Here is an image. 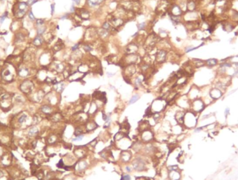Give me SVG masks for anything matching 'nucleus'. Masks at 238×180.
Wrapping results in <instances>:
<instances>
[{"instance_id":"f257e3e1","label":"nucleus","mask_w":238,"mask_h":180,"mask_svg":"<svg viewBox=\"0 0 238 180\" xmlns=\"http://www.w3.org/2000/svg\"><path fill=\"white\" fill-rule=\"evenodd\" d=\"M196 113L189 110L185 112L184 118V125L187 128H193L197 125L198 123V117Z\"/></svg>"},{"instance_id":"f03ea898","label":"nucleus","mask_w":238,"mask_h":180,"mask_svg":"<svg viewBox=\"0 0 238 180\" xmlns=\"http://www.w3.org/2000/svg\"><path fill=\"white\" fill-rule=\"evenodd\" d=\"M206 107L207 106L205 104L203 100L201 98H199L191 101V107L189 110L192 111L196 114H199L204 110Z\"/></svg>"},{"instance_id":"7ed1b4c3","label":"nucleus","mask_w":238,"mask_h":180,"mask_svg":"<svg viewBox=\"0 0 238 180\" xmlns=\"http://www.w3.org/2000/svg\"><path fill=\"white\" fill-rule=\"evenodd\" d=\"M115 148L121 149L123 150H127L132 146V142L131 139L128 137V135H126L122 139L118 140L117 142H115Z\"/></svg>"},{"instance_id":"20e7f679","label":"nucleus","mask_w":238,"mask_h":180,"mask_svg":"<svg viewBox=\"0 0 238 180\" xmlns=\"http://www.w3.org/2000/svg\"><path fill=\"white\" fill-rule=\"evenodd\" d=\"M147 161L142 158H136L132 162L133 168L138 172H142L147 169Z\"/></svg>"},{"instance_id":"39448f33","label":"nucleus","mask_w":238,"mask_h":180,"mask_svg":"<svg viewBox=\"0 0 238 180\" xmlns=\"http://www.w3.org/2000/svg\"><path fill=\"white\" fill-rule=\"evenodd\" d=\"M138 60V54H126L124 58L120 61L122 65L124 67L131 65H135Z\"/></svg>"},{"instance_id":"423d86ee","label":"nucleus","mask_w":238,"mask_h":180,"mask_svg":"<svg viewBox=\"0 0 238 180\" xmlns=\"http://www.w3.org/2000/svg\"><path fill=\"white\" fill-rule=\"evenodd\" d=\"M88 167H89V163H87L85 158L80 159L74 165V171H75L77 174L80 175L83 173Z\"/></svg>"},{"instance_id":"0eeeda50","label":"nucleus","mask_w":238,"mask_h":180,"mask_svg":"<svg viewBox=\"0 0 238 180\" xmlns=\"http://www.w3.org/2000/svg\"><path fill=\"white\" fill-rule=\"evenodd\" d=\"M159 36L155 34V33H151L149 34L148 36H147V38L145 39V46L146 47V48H152L155 46V45L156 44V43L159 41Z\"/></svg>"},{"instance_id":"6e6552de","label":"nucleus","mask_w":238,"mask_h":180,"mask_svg":"<svg viewBox=\"0 0 238 180\" xmlns=\"http://www.w3.org/2000/svg\"><path fill=\"white\" fill-rule=\"evenodd\" d=\"M87 151L88 148L87 147V146H78L74 148L73 155L78 160H80L86 158Z\"/></svg>"},{"instance_id":"1a4fd4ad","label":"nucleus","mask_w":238,"mask_h":180,"mask_svg":"<svg viewBox=\"0 0 238 180\" xmlns=\"http://www.w3.org/2000/svg\"><path fill=\"white\" fill-rule=\"evenodd\" d=\"M223 93L224 92H223L221 90H220L219 88L215 86L209 88V96L213 101H215V100H217L221 98L223 95Z\"/></svg>"},{"instance_id":"9d476101","label":"nucleus","mask_w":238,"mask_h":180,"mask_svg":"<svg viewBox=\"0 0 238 180\" xmlns=\"http://www.w3.org/2000/svg\"><path fill=\"white\" fill-rule=\"evenodd\" d=\"M141 142L143 143H149L154 139V133L149 129L140 133Z\"/></svg>"},{"instance_id":"9b49d317","label":"nucleus","mask_w":238,"mask_h":180,"mask_svg":"<svg viewBox=\"0 0 238 180\" xmlns=\"http://www.w3.org/2000/svg\"><path fill=\"white\" fill-rule=\"evenodd\" d=\"M221 25V27H222V30L226 32H233L235 27L237 26L235 24H234L233 23H232L231 20H229L228 19H226V20H221L220 22Z\"/></svg>"},{"instance_id":"f8f14e48","label":"nucleus","mask_w":238,"mask_h":180,"mask_svg":"<svg viewBox=\"0 0 238 180\" xmlns=\"http://www.w3.org/2000/svg\"><path fill=\"white\" fill-rule=\"evenodd\" d=\"M110 23L111 24L112 27L117 30L119 29V27H122L124 23H125V20L124 19H123L121 17H119V16H113L112 18L110 19Z\"/></svg>"},{"instance_id":"ddd939ff","label":"nucleus","mask_w":238,"mask_h":180,"mask_svg":"<svg viewBox=\"0 0 238 180\" xmlns=\"http://www.w3.org/2000/svg\"><path fill=\"white\" fill-rule=\"evenodd\" d=\"M169 16H182L184 12L182 11L179 5L178 4H171L168 8Z\"/></svg>"},{"instance_id":"4468645a","label":"nucleus","mask_w":238,"mask_h":180,"mask_svg":"<svg viewBox=\"0 0 238 180\" xmlns=\"http://www.w3.org/2000/svg\"><path fill=\"white\" fill-rule=\"evenodd\" d=\"M168 56V53L165 49H159L155 54V60L159 64L164 63L166 62Z\"/></svg>"},{"instance_id":"2eb2a0df","label":"nucleus","mask_w":238,"mask_h":180,"mask_svg":"<svg viewBox=\"0 0 238 180\" xmlns=\"http://www.w3.org/2000/svg\"><path fill=\"white\" fill-rule=\"evenodd\" d=\"M75 15L79 17L80 20H87L90 18V13L86 8H76Z\"/></svg>"},{"instance_id":"dca6fc26","label":"nucleus","mask_w":238,"mask_h":180,"mask_svg":"<svg viewBox=\"0 0 238 180\" xmlns=\"http://www.w3.org/2000/svg\"><path fill=\"white\" fill-rule=\"evenodd\" d=\"M132 158V153L129 149L123 150L119 154V160L123 163H128L131 161Z\"/></svg>"},{"instance_id":"f3484780","label":"nucleus","mask_w":238,"mask_h":180,"mask_svg":"<svg viewBox=\"0 0 238 180\" xmlns=\"http://www.w3.org/2000/svg\"><path fill=\"white\" fill-rule=\"evenodd\" d=\"M201 89L197 86H193L189 90V92L188 93L189 94L188 98L191 101H192L195 99L201 98Z\"/></svg>"},{"instance_id":"a211bd4d","label":"nucleus","mask_w":238,"mask_h":180,"mask_svg":"<svg viewBox=\"0 0 238 180\" xmlns=\"http://www.w3.org/2000/svg\"><path fill=\"white\" fill-rule=\"evenodd\" d=\"M227 16H228V19L229 20H231L232 23H233L234 24H235L236 25H238V11L231 8L228 12L227 13Z\"/></svg>"},{"instance_id":"6ab92c4d","label":"nucleus","mask_w":238,"mask_h":180,"mask_svg":"<svg viewBox=\"0 0 238 180\" xmlns=\"http://www.w3.org/2000/svg\"><path fill=\"white\" fill-rule=\"evenodd\" d=\"M138 50H139L138 45L136 43L131 42V43H129L125 47L124 52L126 53V54H136Z\"/></svg>"},{"instance_id":"aec40b11","label":"nucleus","mask_w":238,"mask_h":180,"mask_svg":"<svg viewBox=\"0 0 238 180\" xmlns=\"http://www.w3.org/2000/svg\"><path fill=\"white\" fill-rule=\"evenodd\" d=\"M85 128L86 132L89 133V132H92L96 130L98 128V124L94 120H90L89 118V120L85 123Z\"/></svg>"},{"instance_id":"412c9836","label":"nucleus","mask_w":238,"mask_h":180,"mask_svg":"<svg viewBox=\"0 0 238 180\" xmlns=\"http://www.w3.org/2000/svg\"><path fill=\"white\" fill-rule=\"evenodd\" d=\"M97 29L94 27H88L87 29V31L85 33V36L87 39H93L94 37L97 36Z\"/></svg>"},{"instance_id":"4be33fe9","label":"nucleus","mask_w":238,"mask_h":180,"mask_svg":"<svg viewBox=\"0 0 238 180\" xmlns=\"http://www.w3.org/2000/svg\"><path fill=\"white\" fill-rule=\"evenodd\" d=\"M205 67H207L208 68L213 69V68H214V67H216L219 65V60H217L216 58H209V59L205 60Z\"/></svg>"},{"instance_id":"5701e85b","label":"nucleus","mask_w":238,"mask_h":180,"mask_svg":"<svg viewBox=\"0 0 238 180\" xmlns=\"http://www.w3.org/2000/svg\"><path fill=\"white\" fill-rule=\"evenodd\" d=\"M184 114H185V111H177L175 114V119L176 121V122L181 125H183L184 123Z\"/></svg>"},{"instance_id":"b1692460","label":"nucleus","mask_w":238,"mask_h":180,"mask_svg":"<svg viewBox=\"0 0 238 180\" xmlns=\"http://www.w3.org/2000/svg\"><path fill=\"white\" fill-rule=\"evenodd\" d=\"M150 128H151V125L149 124V123L146 120H142L139 123L138 130L140 133H141L145 130H149Z\"/></svg>"},{"instance_id":"393cba45","label":"nucleus","mask_w":238,"mask_h":180,"mask_svg":"<svg viewBox=\"0 0 238 180\" xmlns=\"http://www.w3.org/2000/svg\"><path fill=\"white\" fill-rule=\"evenodd\" d=\"M191 64L193 65V66L194 67L195 69L196 68H202L205 67V60H201V59H198V58H193L191 60Z\"/></svg>"},{"instance_id":"a878e982","label":"nucleus","mask_w":238,"mask_h":180,"mask_svg":"<svg viewBox=\"0 0 238 180\" xmlns=\"http://www.w3.org/2000/svg\"><path fill=\"white\" fill-rule=\"evenodd\" d=\"M168 177L170 180H181V172L179 170L168 171Z\"/></svg>"},{"instance_id":"bb28decb","label":"nucleus","mask_w":238,"mask_h":180,"mask_svg":"<svg viewBox=\"0 0 238 180\" xmlns=\"http://www.w3.org/2000/svg\"><path fill=\"white\" fill-rule=\"evenodd\" d=\"M130 130V125L127 121H124L122 124L119 125V132L124 133L125 135H128Z\"/></svg>"},{"instance_id":"cd10ccee","label":"nucleus","mask_w":238,"mask_h":180,"mask_svg":"<svg viewBox=\"0 0 238 180\" xmlns=\"http://www.w3.org/2000/svg\"><path fill=\"white\" fill-rule=\"evenodd\" d=\"M104 0H86V4L91 8H94L100 6Z\"/></svg>"},{"instance_id":"c85d7f7f","label":"nucleus","mask_w":238,"mask_h":180,"mask_svg":"<svg viewBox=\"0 0 238 180\" xmlns=\"http://www.w3.org/2000/svg\"><path fill=\"white\" fill-rule=\"evenodd\" d=\"M97 34H98V36H99L100 38H101L103 39H107L109 36L110 32L106 30H104L103 28L101 27V29H97Z\"/></svg>"},{"instance_id":"c756f323","label":"nucleus","mask_w":238,"mask_h":180,"mask_svg":"<svg viewBox=\"0 0 238 180\" xmlns=\"http://www.w3.org/2000/svg\"><path fill=\"white\" fill-rule=\"evenodd\" d=\"M227 60L231 63L233 65H236L238 64V55H232V56H230L228 58H226Z\"/></svg>"},{"instance_id":"7c9ffc66","label":"nucleus","mask_w":238,"mask_h":180,"mask_svg":"<svg viewBox=\"0 0 238 180\" xmlns=\"http://www.w3.org/2000/svg\"><path fill=\"white\" fill-rule=\"evenodd\" d=\"M63 118V116L60 114V113H55V114H52V116H51V119L52 121H53L54 122H59Z\"/></svg>"},{"instance_id":"2f4dec72","label":"nucleus","mask_w":238,"mask_h":180,"mask_svg":"<svg viewBox=\"0 0 238 180\" xmlns=\"http://www.w3.org/2000/svg\"><path fill=\"white\" fill-rule=\"evenodd\" d=\"M41 110H42V111L44 113H46V114H48V115L51 114V113L52 111V107H50L48 105H44V106H43L42 108H41Z\"/></svg>"},{"instance_id":"473e14b6","label":"nucleus","mask_w":238,"mask_h":180,"mask_svg":"<svg viewBox=\"0 0 238 180\" xmlns=\"http://www.w3.org/2000/svg\"><path fill=\"white\" fill-rule=\"evenodd\" d=\"M142 81H143V79H142V78H141V76H137L135 78V81H134V84H135L136 88L142 86Z\"/></svg>"},{"instance_id":"72a5a7b5","label":"nucleus","mask_w":238,"mask_h":180,"mask_svg":"<svg viewBox=\"0 0 238 180\" xmlns=\"http://www.w3.org/2000/svg\"><path fill=\"white\" fill-rule=\"evenodd\" d=\"M64 89V85L63 83L62 82H58L57 83H56V90L57 92L61 93L63 91V90Z\"/></svg>"},{"instance_id":"f704fd0d","label":"nucleus","mask_w":238,"mask_h":180,"mask_svg":"<svg viewBox=\"0 0 238 180\" xmlns=\"http://www.w3.org/2000/svg\"><path fill=\"white\" fill-rule=\"evenodd\" d=\"M115 58H117V56L115 55H109L108 56V62L109 64H114L115 63V61H118V60H116Z\"/></svg>"},{"instance_id":"c9c22d12","label":"nucleus","mask_w":238,"mask_h":180,"mask_svg":"<svg viewBox=\"0 0 238 180\" xmlns=\"http://www.w3.org/2000/svg\"><path fill=\"white\" fill-rule=\"evenodd\" d=\"M43 39L42 37L41 36H37L34 39V44L36 45V46H39V45H41L42 43H43Z\"/></svg>"},{"instance_id":"e433bc0d","label":"nucleus","mask_w":238,"mask_h":180,"mask_svg":"<svg viewBox=\"0 0 238 180\" xmlns=\"http://www.w3.org/2000/svg\"><path fill=\"white\" fill-rule=\"evenodd\" d=\"M139 98H140V96H139L138 94H136V95H133V96H132V98L130 99L129 104V105H132V104L135 103L136 102H137V101L139 100Z\"/></svg>"},{"instance_id":"4c0bfd02","label":"nucleus","mask_w":238,"mask_h":180,"mask_svg":"<svg viewBox=\"0 0 238 180\" xmlns=\"http://www.w3.org/2000/svg\"><path fill=\"white\" fill-rule=\"evenodd\" d=\"M83 49L86 51V52H90L92 50V47L90 45V43H86L85 44H83Z\"/></svg>"},{"instance_id":"58836bf2","label":"nucleus","mask_w":238,"mask_h":180,"mask_svg":"<svg viewBox=\"0 0 238 180\" xmlns=\"http://www.w3.org/2000/svg\"><path fill=\"white\" fill-rule=\"evenodd\" d=\"M83 138H84V134L78 135V136H75L74 138L72 139V142H79V141L82 140Z\"/></svg>"},{"instance_id":"ea45409f","label":"nucleus","mask_w":238,"mask_h":180,"mask_svg":"<svg viewBox=\"0 0 238 180\" xmlns=\"http://www.w3.org/2000/svg\"><path fill=\"white\" fill-rule=\"evenodd\" d=\"M146 27V23L145 22H142V23H140L139 24H138V30H142L145 28Z\"/></svg>"},{"instance_id":"a19ab883","label":"nucleus","mask_w":238,"mask_h":180,"mask_svg":"<svg viewBox=\"0 0 238 180\" xmlns=\"http://www.w3.org/2000/svg\"><path fill=\"white\" fill-rule=\"evenodd\" d=\"M37 133H38V130H37V128H35V127L32 128L30 130V135H32V136H34V135H36Z\"/></svg>"},{"instance_id":"79ce46f5","label":"nucleus","mask_w":238,"mask_h":180,"mask_svg":"<svg viewBox=\"0 0 238 180\" xmlns=\"http://www.w3.org/2000/svg\"><path fill=\"white\" fill-rule=\"evenodd\" d=\"M45 30V27H43V26H42V25H41V26L38 27V34L39 35H42V34L44 33Z\"/></svg>"},{"instance_id":"37998d69","label":"nucleus","mask_w":238,"mask_h":180,"mask_svg":"<svg viewBox=\"0 0 238 180\" xmlns=\"http://www.w3.org/2000/svg\"><path fill=\"white\" fill-rule=\"evenodd\" d=\"M120 180H131V176L128 174H123Z\"/></svg>"},{"instance_id":"c03bdc74","label":"nucleus","mask_w":238,"mask_h":180,"mask_svg":"<svg viewBox=\"0 0 238 180\" xmlns=\"http://www.w3.org/2000/svg\"><path fill=\"white\" fill-rule=\"evenodd\" d=\"M80 43H75L72 48H71V50H72V51H77V50H78L79 49V47H80Z\"/></svg>"},{"instance_id":"a18cd8bd","label":"nucleus","mask_w":238,"mask_h":180,"mask_svg":"<svg viewBox=\"0 0 238 180\" xmlns=\"http://www.w3.org/2000/svg\"><path fill=\"white\" fill-rule=\"evenodd\" d=\"M124 170H125V172H131L132 171V167L130 165H126L124 168Z\"/></svg>"},{"instance_id":"49530a36","label":"nucleus","mask_w":238,"mask_h":180,"mask_svg":"<svg viewBox=\"0 0 238 180\" xmlns=\"http://www.w3.org/2000/svg\"><path fill=\"white\" fill-rule=\"evenodd\" d=\"M63 180H75V176L73 175H67V177H65V178Z\"/></svg>"},{"instance_id":"de8ad7c7","label":"nucleus","mask_w":238,"mask_h":180,"mask_svg":"<svg viewBox=\"0 0 238 180\" xmlns=\"http://www.w3.org/2000/svg\"><path fill=\"white\" fill-rule=\"evenodd\" d=\"M136 180H150V179L146 177H136Z\"/></svg>"},{"instance_id":"09e8293b","label":"nucleus","mask_w":238,"mask_h":180,"mask_svg":"<svg viewBox=\"0 0 238 180\" xmlns=\"http://www.w3.org/2000/svg\"><path fill=\"white\" fill-rule=\"evenodd\" d=\"M26 118H27V116H26L25 115H23L22 117H20V119H19V122H20V123H23V122L25 121Z\"/></svg>"},{"instance_id":"8fccbe9b","label":"nucleus","mask_w":238,"mask_h":180,"mask_svg":"<svg viewBox=\"0 0 238 180\" xmlns=\"http://www.w3.org/2000/svg\"><path fill=\"white\" fill-rule=\"evenodd\" d=\"M36 23H37V25H38V26H41V25H42L44 23V21L42 19H39V20H38L36 21Z\"/></svg>"},{"instance_id":"3c124183","label":"nucleus","mask_w":238,"mask_h":180,"mask_svg":"<svg viewBox=\"0 0 238 180\" xmlns=\"http://www.w3.org/2000/svg\"><path fill=\"white\" fill-rule=\"evenodd\" d=\"M224 113H225L226 117H227V116L230 114V109L229 108L226 109H225V111H224Z\"/></svg>"},{"instance_id":"603ef678","label":"nucleus","mask_w":238,"mask_h":180,"mask_svg":"<svg viewBox=\"0 0 238 180\" xmlns=\"http://www.w3.org/2000/svg\"><path fill=\"white\" fill-rule=\"evenodd\" d=\"M29 18H30L32 20H34V19H35L34 15H33V13H32V11H30V14H29Z\"/></svg>"},{"instance_id":"864d4df0","label":"nucleus","mask_w":238,"mask_h":180,"mask_svg":"<svg viewBox=\"0 0 238 180\" xmlns=\"http://www.w3.org/2000/svg\"><path fill=\"white\" fill-rule=\"evenodd\" d=\"M51 8H52V13H53L54 9H55V4H52L51 5Z\"/></svg>"},{"instance_id":"5fc2aeb1","label":"nucleus","mask_w":238,"mask_h":180,"mask_svg":"<svg viewBox=\"0 0 238 180\" xmlns=\"http://www.w3.org/2000/svg\"><path fill=\"white\" fill-rule=\"evenodd\" d=\"M73 1H74L76 4H79L80 2V0H73Z\"/></svg>"},{"instance_id":"6e6d98bb","label":"nucleus","mask_w":238,"mask_h":180,"mask_svg":"<svg viewBox=\"0 0 238 180\" xmlns=\"http://www.w3.org/2000/svg\"><path fill=\"white\" fill-rule=\"evenodd\" d=\"M235 67H236L237 68H238V65H235Z\"/></svg>"},{"instance_id":"4d7b16f0","label":"nucleus","mask_w":238,"mask_h":180,"mask_svg":"<svg viewBox=\"0 0 238 180\" xmlns=\"http://www.w3.org/2000/svg\"><path fill=\"white\" fill-rule=\"evenodd\" d=\"M112 1H118V0H112Z\"/></svg>"},{"instance_id":"13d9d810","label":"nucleus","mask_w":238,"mask_h":180,"mask_svg":"<svg viewBox=\"0 0 238 180\" xmlns=\"http://www.w3.org/2000/svg\"></svg>"}]
</instances>
